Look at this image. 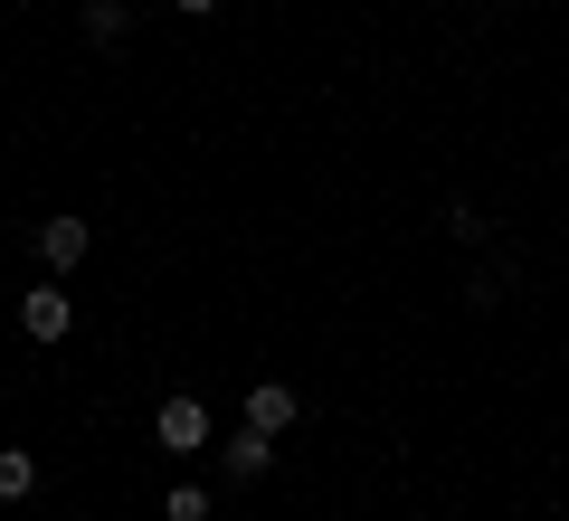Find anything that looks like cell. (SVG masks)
<instances>
[{
  "label": "cell",
  "instance_id": "cell-9",
  "mask_svg": "<svg viewBox=\"0 0 569 521\" xmlns=\"http://www.w3.org/2000/svg\"><path fill=\"white\" fill-rule=\"evenodd\" d=\"M162 512H171V521H209V493H200V483H171Z\"/></svg>",
  "mask_w": 569,
  "mask_h": 521
},
{
  "label": "cell",
  "instance_id": "cell-3",
  "mask_svg": "<svg viewBox=\"0 0 569 521\" xmlns=\"http://www.w3.org/2000/svg\"><path fill=\"white\" fill-rule=\"evenodd\" d=\"M67 322H77L67 284H29V294H20V332H29V341H67Z\"/></svg>",
  "mask_w": 569,
  "mask_h": 521
},
{
  "label": "cell",
  "instance_id": "cell-2",
  "mask_svg": "<svg viewBox=\"0 0 569 521\" xmlns=\"http://www.w3.org/2000/svg\"><path fill=\"white\" fill-rule=\"evenodd\" d=\"M152 437H162V455H200L209 445V408L200 399H162L152 408Z\"/></svg>",
  "mask_w": 569,
  "mask_h": 521
},
{
  "label": "cell",
  "instance_id": "cell-8",
  "mask_svg": "<svg viewBox=\"0 0 569 521\" xmlns=\"http://www.w3.org/2000/svg\"><path fill=\"white\" fill-rule=\"evenodd\" d=\"M447 238H456V247H485V219H475V200H447Z\"/></svg>",
  "mask_w": 569,
  "mask_h": 521
},
{
  "label": "cell",
  "instance_id": "cell-7",
  "mask_svg": "<svg viewBox=\"0 0 569 521\" xmlns=\"http://www.w3.org/2000/svg\"><path fill=\"white\" fill-rule=\"evenodd\" d=\"M39 493V455H20V445H0V502Z\"/></svg>",
  "mask_w": 569,
  "mask_h": 521
},
{
  "label": "cell",
  "instance_id": "cell-4",
  "mask_svg": "<svg viewBox=\"0 0 569 521\" xmlns=\"http://www.w3.org/2000/svg\"><path fill=\"white\" fill-rule=\"evenodd\" d=\"M295 418H305V399H295L284 380H247V427H266V437H284Z\"/></svg>",
  "mask_w": 569,
  "mask_h": 521
},
{
  "label": "cell",
  "instance_id": "cell-6",
  "mask_svg": "<svg viewBox=\"0 0 569 521\" xmlns=\"http://www.w3.org/2000/svg\"><path fill=\"white\" fill-rule=\"evenodd\" d=\"M77 29H86L96 48H114L123 29H133V10H123V0H86V10H77Z\"/></svg>",
  "mask_w": 569,
  "mask_h": 521
},
{
  "label": "cell",
  "instance_id": "cell-1",
  "mask_svg": "<svg viewBox=\"0 0 569 521\" xmlns=\"http://www.w3.org/2000/svg\"><path fill=\"white\" fill-rule=\"evenodd\" d=\"M39 257H48V275H77V265L96 257V228H86L77 209H58V219H39Z\"/></svg>",
  "mask_w": 569,
  "mask_h": 521
},
{
  "label": "cell",
  "instance_id": "cell-10",
  "mask_svg": "<svg viewBox=\"0 0 569 521\" xmlns=\"http://www.w3.org/2000/svg\"><path fill=\"white\" fill-rule=\"evenodd\" d=\"M171 10H181V20H209V10H219V0H171Z\"/></svg>",
  "mask_w": 569,
  "mask_h": 521
},
{
  "label": "cell",
  "instance_id": "cell-5",
  "mask_svg": "<svg viewBox=\"0 0 569 521\" xmlns=\"http://www.w3.org/2000/svg\"><path fill=\"white\" fill-rule=\"evenodd\" d=\"M219 464H228V474H238V483H257L266 464H276V437H266V427H238V437H228V455H219Z\"/></svg>",
  "mask_w": 569,
  "mask_h": 521
}]
</instances>
